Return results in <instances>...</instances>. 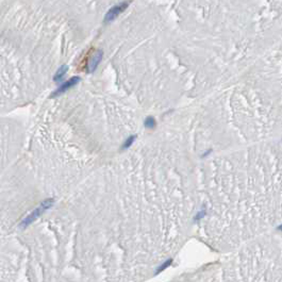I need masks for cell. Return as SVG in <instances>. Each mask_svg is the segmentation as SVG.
<instances>
[{
    "label": "cell",
    "instance_id": "1",
    "mask_svg": "<svg viewBox=\"0 0 282 282\" xmlns=\"http://www.w3.org/2000/svg\"><path fill=\"white\" fill-rule=\"evenodd\" d=\"M53 203H55V200H53L52 198H49V199L44 200L41 203V206H37L35 210H34L33 212H31V213L29 214V215L27 216L25 219H24L23 222H21V226H23V227H27V226L32 224L33 222H35L43 213H45L48 209L51 208V206H53Z\"/></svg>",
    "mask_w": 282,
    "mask_h": 282
},
{
    "label": "cell",
    "instance_id": "2",
    "mask_svg": "<svg viewBox=\"0 0 282 282\" xmlns=\"http://www.w3.org/2000/svg\"><path fill=\"white\" fill-rule=\"evenodd\" d=\"M128 5H129V2H122V3H119L117 5H114V7H113L112 9H110L108 11V13L106 14L104 21H106V23H110V21L114 20L120 13H123V11L127 9Z\"/></svg>",
    "mask_w": 282,
    "mask_h": 282
},
{
    "label": "cell",
    "instance_id": "3",
    "mask_svg": "<svg viewBox=\"0 0 282 282\" xmlns=\"http://www.w3.org/2000/svg\"><path fill=\"white\" fill-rule=\"evenodd\" d=\"M79 81H80V78H79V77H74V78H71V79H69L68 81L64 82L63 84L60 85V87H59L58 90L55 91V94H53L52 96H58V95H60V94H62V93L66 92L67 90H69V88L72 87V86H74V85H76Z\"/></svg>",
    "mask_w": 282,
    "mask_h": 282
},
{
    "label": "cell",
    "instance_id": "4",
    "mask_svg": "<svg viewBox=\"0 0 282 282\" xmlns=\"http://www.w3.org/2000/svg\"><path fill=\"white\" fill-rule=\"evenodd\" d=\"M101 58H102V52L101 51H97L95 53V55H93V58L91 59L87 64L88 72H92L97 68L98 64L100 63V61H101Z\"/></svg>",
    "mask_w": 282,
    "mask_h": 282
},
{
    "label": "cell",
    "instance_id": "5",
    "mask_svg": "<svg viewBox=\"0 0 282 282\" xmlns=\"http://www.w3.org/2000/svg\"><path fill=\"white\" fill-rule=\"evenodd\" d=\"M66 71H67V66L64 65V66L60 67V68H59V70L56 71L55 76V81H59V80H61L62 78H63L64 75L66 74Z\"/></svg>",
    "mask_w": 282,
    "mask_h": 282
},
{
    "label": "cell",
    "instance_id": "6",
    "mask_svg": "<svg viewBox=\"0 0 282 282\" xmlns=\"http://www.w3.org/2000/svg\"><path fill=\"white\" fill-rule=\"evenodd\" d=\"M144 123H145V127L148 129H154L155 127V120H154V118L151 116L147 117L146 119H145Z\"/></svg>",
    "mask_w": 282,
    "mask_h": 282
},
{
    "label": "cell",
    "instance_id": "7",
    "mask_svg": "<svg viewBox=\"0 0 282 282\" xmlns=\"http://www.w3.org/2000/svg\"><path fill=\"white\" fill-rule=\"evenodd\" d=\"M134 139H135V135H132V136H130V138H127V141H126L125 143H123V149H127V148H129V147H130L131 145L133 144Z\"/></svg>",
    "mask_w": 282,
    "mask_h": 282
},
{
    "label": "cell",
    "instance_id": "8",
    "mask_svg": "<svg viewBox=\"0 0 282 282\" xmlns=\"http://www.w3.org/2000/svg\"><path fill=\"white\" fill-rule=\"evenodd\" d=\"M171 262H173V261H171V260H168V261H166V262L164 263V264L161 265V266H160L159 268H158L157 274H159V273H161V272H163V270H164L165 268H167V267L169 266V265L171 264Z\"/></svg>",
    "mask_w": 282,
    "mask_h": 282
},
{
    "label": "cell",
    "instance_id": "9",
    "mask_svg": "<svg viewBox=\"0 0 282 282\" xmlns=\"http://www.w3.org/2000/svg\"><path fill=\"white\" fill-rule=\"evenodd\" d=\"M278 229L280 230V231H282V225H281V226H279V227H278Z\"/></svg>",
    "mask_w": 282,
    "mask_h": 282
}]
</instances>
